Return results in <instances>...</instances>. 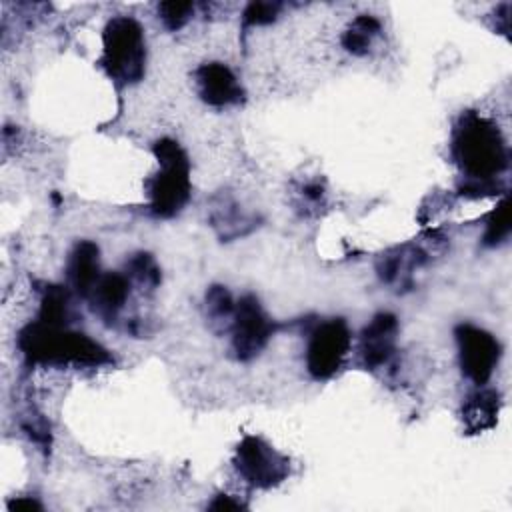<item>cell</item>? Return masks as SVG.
<instances>
[{"mask_svg":"<svg viewBox=\"0 0 512 512\" xmlns=\"http://www.w3.org/2000/svg\"><path fill=\"white\" fill-rule=\"evenodd\" d=\"M510 234V204L508 198H504L490 214L486 232H484V244L486 246H496L504 242Z\"/></svg>","mask_w":512,"mask_h":512,"instance_id":"obj_18","label":"cell"},{"mask_svg":"<svg viewBox=\"0 0 512 512\" xmlns=\"http://www.w3.org/2000/svg\"><path fill=\"white\" fill-rule=\"evenodd\" d=\"M160 170L148 180L150 210L158 218L176 216L190 198V162L178 142L162 138L154 144Z\"/></svg>","mask_w":512,"mask_h":512,"instance_id":"obj_3","label":"cell"},{"mask_svg":"<svg viewBox=\"0 0 512 512\" xmlns=\"http://www.w3.org/2000/svg\"><path fill=\"white\" fill-rule=\"evenodd\" d=\"M70 318V294L64 286H46L40 302L38 320L46 324L66 326Z\"/></svg>","mask_w":512,"mask_h":512,"instance_id":"obj_15","label":"cell"},{"mask_svg":"<svg viewBox=\"0 0 512 512\" xmlns=\"http://www.w3.org/2000/svg\"><path fill=\"white\" fill-rule=\"evenodd\" d=\"M238 474L254 488L268 490L290 474V460L258 436H246L234 454Z\"/></svg>","mask_w":512,"mask_h":512,"instance_id":"obj_6","label":"cell"},{"mask_svg":"<svg viewBox=\"0 0 512 512\" xmlns=\"http://www.w3.org/2000/svg\"><path fill=\"white\" fill-rule=\"evenodd\" d=\"M350 330L346 320L332 318L318 324L308 338L306 346V368L312 378L328 380L344 364L350 352Z\"/></svg>","mask_w":512,"mask_h":512,"instance_id":"obj_5","label":"cell"},{"mask_svg":"<svg viewBox=\"0 0 512 512\" xmlns=\"http://www.w3.org/2000/svg\"><path fill=\"white\" fill-rule=\"evenodd\" d=\"M302 192H304V198H306L308 202H320V198L324 196V188H322L318 182L306 184Z\"/></svg>","mask_w":512,"mask_h":512,"instance_id":"obj_21","label":"cell"},{"mask_svg":"<svg viewBox=\"0 0 512 512\" xmlns=\"http://www.w3.org/2000/svg\"><path fill=\"white\" fill-rule=\"evenodd\" d=\"M378 34L380 22L374 16L360 14L350 22L346 32L342 34V46L354 56H364Z\"/></svg>","mask_w":512,"mask_h":512,"instance_id":"obj_14","label":"cell"},{"mask_svg":"<svg viewBox=\"0 0 512 512\" xmlns=\"http://www.w3.org/2000/svg\"><path fill=\"white\" fill-rule=\"evenodd\" d=\"M232 350L238 360H252L268 344L274 324L252 294L242 296L236 302L232 318Z\"/></svg>","mask_w":512,"mask_h":512,"instance_id":"obj_8","label":"cell"},{"mask_svg":"<svg viewBox=\"0 0 512 512\" xmlns=\"http://www.w3.org/2000/svg\"><path fill=\"white\" fill-rule=\"evenodd\" d=\"M280 4L276 2H252L244 10V26H264L276 20Z\"/></svg>","mask_w":512,"mask_h":512,"instance_id":"obj_20","label":"cell"},{"mask_svg":"<svg viewBox=\"0 0 512 512\" xmlns=\"http://www.w3.org/2000/svg\"><path fill=\"white\" fill-rule=\"evenodd\" d=\"M196 88L198 96L216 108L238 104L244 98V90L234 76V72L222 62H208L202 64L196 72Z\"/></svg>","mask_w":512,"mask_h":512,"instance_id":"obj_9","label":"cell"},{"mask_svg":"<svg viewBox=\"0 0 512 512\" xmlns=\"http://www.w3.org/2000/svg\"><path fill=\"white\" fill-rule=\"evenodd\" d=\"M18 346L32 364L102 366L110 362L108 350L86 334L40 320L28 324L20 332Z\"/></svg>","mask_w":512,"mask_h":512,"instance_id":"obj_2","label":"cell"},{"mask_svg":"<svg viewBox=\"0 0 512 512\" xmlns=\"http://www.w3.org/2000/svg\"><path fill=\"white\" fill-rule=\"evenodd\" d=\"M98 246L90 240L78 242L68 258V282L80 296L88 298L94 284L98 282L100 274V258Z\"/></svg>","mask_w":512,"mask_h":512,"instance_id":"obj_11","label":"cell"},{"mask_svg":"<svg viewBox=\"0 0 512 512\" xmlns=\"http://www.w3.org/2000/svg\"><path fill=\"white\" fill-rule=\"evenodd\" d=\"M10 508H42L38 502H34V500H22V498H18V500H14L12 504H10Z\"/></svg>","mask_w":512,"mask_h":512,"instance_id":"obj_23","label":"cell"},{"mask_svg":"<svg viewBox=\"0 0 512 512\" xmlns=\"http://www.w3.org/2000/svg\"><path fill=\"white\" fill-rule=\"evenodd\" d=\"M452 156L468 180H496L508 166V148L498 126L466 112L452 132Z\"/></svg>","mask_w":512,"mask_h":512,"instance_id":"obj_1","label":"cell"},{"mask_svg":"<svg viewBox=\"0 0 512 512\" xmlns=\"http://www.w3.org/2000/svg\"><path fill=\"white\" fill-rule=\"evenodd\" d=\"M454 336L458 342L462 374L476 386H484L498 366L502 354L500 342L490 332L472 324L456 326Z\"/></svg>","mask_w":512,"mask_h":512,"instance_id":"obj_7","label":"cell"},{"mask_svg":"<svg viewBox=\"0 0 512 512\" xmlns=\"http://www.w3.org/2000/svg\"><path fill=\"white\" fill-rule=\"evenodd\" d=\"M160 20L168 30H180L194 14L192 2H162L158 4Z\"/></svg>","mask_w":512,"mask_h":512,"instance_id":"obj_19","label":"cell"},{"mask_svg":"<svg viewBox=\"0 0 512 512\" xmlns=\"http://www.w3.org/2000/svg\"><path fill=\"white\" fill-rule=\"evenodd\" d=\"M236 302L224 286H212L206 292V316L214 328L228 330L232 326Z\"/></svg>","mask_w":512,"mask_h":512,"instance_id":"obj_16","label":"cell"},{"mask_svg":"<svg viewBox=\"0 0 512 512\" xmlns=\"http://www.w3.org/2000/svg\"><path fill=\"white\" fill-rule=\"evenodd\" d=\"M100 66L120 84L138 82L146 66V42L142 26L130 16H114L102 32Z\"/></svg>","mask_w":512,"mask_h":512,"instance_id":"obj_4","label":"cell"},{"mask_svg":"<svg viewBox=\"0 0 512 512\" xmlns=\"http://www.w3.org/2000/svg\"><path fill=\"white\" fill-rule=\"evenodd\" d=\"M398 322L390 312L376 314L360 334V356L368 370L382 368L394 354Z\"/></svg>","mask_w":512,"mask_h":512,"instance_id":"obj_10","label":"cell"},{"mask_svg":"<svg viewBox=\"0 0 512 512\" xmlns=\"http://www.w3.org/2000/svg\"><path fill=\"white\" fill-rule=\"evenodd\" d=\"M128 294H130L128 278L118 272H108L98 278L92 292L88 294V300L92 302V308L98 316H102L104 320H114L116 314L122 310Z\"/></svg>","mask_w":512,"mask_h":512,"instance_id":"obj_13","label":"cell"},{"mask_svg":"<svg viewBox=\"0 0 512 512\" xmlns=\"http://www.w3.org/2000/svg\"><path fill=\"white\" fill-rule=\"evenodd\" d=\"M500 394L490 388H478L462 404V422L468 434H480L490 430L498 422L500 414Z\"/></svg>","mask_w":512,"mask_h":512,"instance_id":"obj_12","label":"cell"},{"mask_svg":"<svg viewBox=\"0 0 512 512\" xmlns=\"http://www.w3.org/2000/svg\"><path fill=\"white\" fill-rule=\"evenodd\" d=\"M126 272L136 284H140L144 288L152 290L160 284V268L156 266V262L150 254H144V252L134 254L126 262Z\"/></svg>","mask_w":512,"mask_h":512,"instance_id":"obj_17","label":"cell"},{"mask_svg":"<svg viewBox=\"0 0 512 512\" xmlns=\"http://www.w3.org/2000/svg\"><path fill=\"white\" fill-rule=\"evenodd\" d=\"M210 508L212 510H238V508H242V504L240 502H232L228 496H216V500L210 504Z\"/></svg>","mask_w":512,"mask_h":512,"instance_id":"obj_22","label":"cell"}]
</instances>
